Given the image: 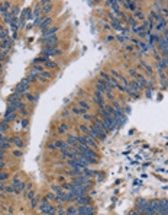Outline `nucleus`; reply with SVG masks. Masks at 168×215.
<instances>
[{
  "label": "nucleus",
  "instance_id": "nucleus-1",
  "mask_svg": "<svg viewBox=\"0 0 168 215\" xmlns=\"http://www.w3.org/2000/svg\"><path fill=\"white\" fill-rule=\"evenodd\" d=\"M22 106H23V103H22V100H20V97L16 96V95H13L12 97L9 99L7 111H9V112H16V111H19Z\"/></svg>",
  "mask_w": 168,
  "mask_h": 215
},
{
  "label": "nucleus",
  "instance_id": "nucleus-2",
  "mask_svg": "<svg viewBox=\"0 0 168 215\" xmlns=\"http://www.w3.org/2000/svg\"><path fill=\"white\" fill-rule=\"evenodd\" d=\"M89 135L90 137H93L94 140H99V141H103L104 138H106V135H107V132H104V131H102L100 128L97 125H93L90 126V132H89Z\"/></svg>",
  "mask_w": 168,
  "mask_h": 215
},
{
  "label": "nucleus",
  "instance_id": "nucleus-3",
  "mask_svg": "<svg viewBox=\"0 0 168 215\" xmlns=\"http://www.w3.org/2000/svg\"><path fill=\"white\" fill-rule=\"evenodd\" d=\"M72 183L80 185V186H84V188L90 189L91 186H93V180H91L90 177H86V176H77V177H74V179H72Z\"/></svg>",
  "mask_w": 168,
  "mask_h": 215
},
{
  "label": "nucleus",
  "instance_id": "nucleus-4",
  "mask_svg": "<svg viewBox=\"0 0 168 215\" xmlns=\"http://www.w3.org/2000/svg\"><path fill=\"white\" fill-rule=\"evenodd\" d=\"M28 89H29V82L25 78V80H22V82H20V83L16 86L15 95L19 96V97H22L23 95H26V93H28Z\"/></svg>",
  "mask_w": 168,
  "mask_h": 215
},
{
  "label": "nucleus",
  "instance_id": "nucleus-5",
  "mask_svg": "<svg viewBox=\"0 0 168 215\" xmlns=\"http://www.w3.org/2000/svg\"><path fill=\"white\" fill-rule=\"evenodd\" d=\"M126 93H129L131 97H138L139 93H141V87H139L136 82L133 80L131 83H128V87H126Z\"/></svg>",
  "mask_w": 168,
  "mask_h": 215
},
{
  "label": "nucleus",
  "instance_id": "nucleus-6",
  "mask_svg": "<svg viewBox=\"0 0 168 215\" xmlns=\"http://www.w3.org/2000/svg\"><path fill=\"white\" fill-rule=\"evenodd\" d=\"M135 206H136V211H138L141 215H144V212L146 211L148 208V201L146 199H138L136 203H135Z\"/></svg>",
  "mask_w": 168,
  "mask_h": 215
},
{
  "label": "nucleus",
  "instance_id": "nucleus-7",
  "mask_svg": "<svg viewBox=\"0 0 168 215\" xmlns=\"http://www.w3.org/2000/svg\"><path fill=\"white\" fill-rule=\"evenodd\" d=\"M94 214H96V211L91 205H89V206L80 205L78 206V215H94Z\"/></svg>",
  "mask_w": 168,
  "mask_h": 215
},
{
  "label": "nucleus",
  "instance_id": "nucleus-8",
  "mask_svg": "<svg viewBox=\"0 0 168 215\" xmlns=\"http://www.w3.org/2000/svg\"><path fill=\"white\" fill-rule=\"evenodd\" d=\"M44 44L47 45V47H54L58 44V38L55 35H49V36H44Z\"/></svg>",
  "mask_w": 168,
  "mask_h": 215
},
{
  "label": "nucleus",
  "instance_id": "nucleus-9",
  "mask_svg": "<svg viewBox=\"0 0 168 215\" xmlns=\"http://www.w3.org/2000/svg\"><path fill=\"white\" fill-rule=\"evenodd\" d=\"M12 186L15 188V191L16 192H22V191H25V183L22 182L20 179H18V177H13V180H12Z\"/></svg>",
  "mask_w": 168,
  "mask_h": 215
},
{
  "label": "nucleus",
  "instance_id": "nucleus-10",
  "mask_svg": "<svg viewBox=\"0 0 168 215\" xmlns=\"http://www.w3.org/2000/svg\"><path fill=\"white\" fill-rule=\"evenodd\" d=\"M67 144H68V145H71V147H77L78 144H80V138H78L77 135L68 134V137H67Z\"/></svg>",
  "mask_w": 168,
  "mask_h": 215
},
{
  "label": "nucleus",
  "instance_id": "nucleus-11",
  "mask_svg": "<svg viewBox=\"0 0 168 215\" xmlns=\"http://www.w3.org/2000/svg\"><path fill=\"white\" fill-rule=\"evenodd\" d=\"M93 102H94V103H96L99 108H104V106H106V97H104V96L94 95V97H93Z\"/></svg>",
  "mask_w": 168,
  "mask_h": 215
},
{
  "label": "nucleus",
  "instance_id": "nucleus-12",
  "mask_svg": "<svg viewBox=\"0 0 168 215\" xmlns=\"http://www.w3.org/2000/svg\"><path fill=\"white\" fill-rule=\"evenodd\" d=\"M58 54H60V49L54 47H45V49H44V57H47V58L49 55H58Z\"/></svg>",
  "mask_w": 168,
  "mask_h": 215
},
{
  "label": "nucleus",
  "instance_id": "nucleus-13",
  "mask_svg": "<svg viewBox=\"0 0 168 215\" xmlns=\"http://www.w3.org/2000/svg\"><path fill=\"white\" fill-rule=\"evenodd\" d=\"M77 103H78V108H80L81 111H84V112H89V111H90V102H89V100H86V99H80Z\"/></svg>",
  "mask_w": 168,
  "mask_h": 215
},
{
  "label": "nucleus",
  "instance_id": "nucleus-14",
  "mask_svg": "<svg viewBox=\"0 0 168 215\" xmlns=\"http://www.w3.org/2000/svg\"><path fill=\"white\" fill-rule=\"evenodd\" d=\"M77 203H80V205H84V206H89V205H91V198L87 196V195H84V196H81L80 199H78ZM80 205H78V206H80Z\"/></svg>",
  "mask_w": 168,
  "mask_h": 215
},
{
  "label": "nucleus",
  "instance_id": "nucleus-15",
  "mask_svg": "<svg viewBox=\"0 0 168 215\" xmlns=\"http://www.w3.org/2000/svg\"><path fill=\"white\" fill-rule=\"evenodd\" d=\"M120 5H125L128 10H136V3L133 2H120Z\"/></svg>",
  "mask_w": 168,
  "mask_h": 215
},
{
  "label": "nucleus",
  "instance_id": "nucleus-16",
  "mask_svg": "<svg viewBox=\"0 0 168 215\" xmlns=\"http://www.w3.org/2000/svg\"><path fill=\"white\" fill-rule=\"evenodd\" d=\"M12 143L18 147V148H23V140L20 137H13L12 138Z\"/></svg>",
  "mask_w": 168,
  "mask_h": 215
},
{
  "label": "nucleus",
  "instance_id": "nucleus-17",
  "mask_svg": "<svg viewBox=\"0 0 168 215\" xmlns=\"http://www.w3.org/2000/svg\"><path fill=\"white\" fill-rule=\"evenodd\" d=\"M57 31H58V28H57V26H52V28H47V29H44L42 32H44V36H49V35H54Z\"/></svg>",
  "mask_w": 168,
  "mask_h": 215
},
{
  "label": "nucleus",
  "instance_id": "nucleus-18",
  "mask_svg": "<svg viewBox=\"0 0 168 215\" xmlns=\"http://www.w3.org/2000/svg\"><path fill=\"white\" fill-rule=\"evenodd\" d=\"M15 118H16V112H9V111H6V115H5V121H6L7 124H9V122H12Z\"/></svg>",
  "mask_w": 168,
  "mask_h": 215
},
{
  "label": "nucleus",
  "instance_id": "nucleus-19",
  "mask_svg": "<svg viewBox=\"0 0 168 215\" xmlns=\"http://www.w3.org/2000/svg\"><path fill=\"white\" fill-rule=\"evenodd\" d=\"M49 25H51V18H44V20L39 24V26L44 31V29H47V28H49Z\"/></svg>",
  "mask_w": 168,
  "mask_h": 215
},
{
  "label": "nucleus",
  "instance_id": "nucleus-20",
  "mask_svg": "<svg viewBox=\"0 0 168 215\" xmlns=\"http://www.w3.org/2000/svg\"><path fill=\"white\" fill-rule=\"evenodd\" d=\"M65 215H78V208H75V206H68V208L65 209Z\"/></svg>",
  "mask_w": 168,
  "mask_h": 215
},
{
  "label": "nucleus",
  "instance_id": "nucleus-21",
  "mask_svg": "<svg viewBox=\"0 0 168 215\" xmlns=\"http://www.w3.org/2000/svg\"><path fill=\"white\" fill-rule=\"evenodd\" d=\"M49 77H51V74H49L48 71H42L41 74L38 76V78H39L41 82H44V83H45V82H48V80H49Z\"/></svg>",
  "mask_w": 168,
  "mask_h": 215
},
{
  "label": "nucleus",
  "instance_id": "nucleus-22",
  "mask_svg": "<svg viewBox=\"0 0 168 215\" xmlns=\"http://www.w3.org/2000/svg\"><path fill=\"white\" fill-rule=\"evenodd\" d=\"M68 128H70V126H68V124H64V122H62L61 125H58L57 131L60 132V134H65V132L68 131Z\"/></svg>",
  "mask_w": 168,
  "mask_h": 215
},
{
  "label": "nucleus",
  "instance_id": "nucleus-23",
  "mask_svg": "<svg viewBox=\"0 0 168 215\" xmlns=\"http://www.w3.org/2000/svg\"><path fill=\"white\" fill-rule=\"evenodd\" d=\"M26 100L29 102V103H32V105H35L36 103V100H38V96H35V95H30V93H26Z\"/></svg>",
  "mask_w": 168,
  "mask_h": 215
},
{
  "label": "nucleus",
  "instance_id": "nucleus-24",
  "mask_svg": "<svg viewBox=\"0 0 168 215\" xmlns=\"http://www.w3.org/2000/svg\"><path fill=\"white\" fill-rule=\"evenodd\" d=\"M167 26V20L165 19H162V20H159L158 24H156V26H155V29L156 31H164V28Z\"/></svg>",
  "mask_w": 168,
  "mask_h": 215
},
{
  "label": "nucleus",
  "instance_id": "nucleus-25",
  "mask_svg": "<svg viewBox=\"0 0 168 215\" xmlns=\"http://www.w3.org/2000/svg\"><path fill=\"white\" fill-rule=\"evenodd\" d=\"M112 25H113V28L114 29H117V31H123V28H122V25H120V22L117 20L116 18L112 19Z\"/></svg>",
  "mask_w": 168,
  "mask_h": 215
},
{
  "label": "nucleus",
  "instance_id": "nucleus-26",
  "mask_svg": "<svg viewBox=\"0 0 168 215\" xmlns=\"http://www.w3.org/2000/svg\"><path fill=\"white\" fill-rule=\"evenodd\" d=\"M9 147H10V143L7 141L6 138H3V140L0 141V148H2V150H7Z\"/></svg>",
  "mask_w": 168,
  "mask_h": 215
},
{
  "label": "nucleus",
  "instance_id": "nucleus-27",
  "mask_svg": "<svg viewBox=\"0 0 168 215\" xmlns=\"http://www.w3.org/2000/svg\"><path fill=\"white\" fill-rule=\"evenodd\" d=\"M83 116H84V119L86 121H94L97 118L96 115H90L89 112H86V114H83Z\"/></svg>",
  "mask_w": 168,
  "mask_h": 215
},
{
  "label": "nucleus",
  "instance_id": "nucleus-28",
  "mask_svg": "<svg viewBox=\"0 0 168 215\" xmlns=\"http://www.w3.org/2000/svg\"><path fill=\"white\" fill-rule=\"evenodd\" d=\"M83 114H86V112L81 111L80 108H72L71 109V115H83Z\"/></svg>",
  "mask_w": 168,
  "mask_h": 215
},
{
  "label": "nucleus",
  "instance_id": "nucleus-29",
  "mask_svg": "<svg viewBox=\"0 0 168 215\" xmlns=\"http://www.w3.org/2000/svg\"><path fill=\"white\" fill-rule=\"evenodd\" d=\"M80 131L84 132V135H89V132H90V126H87V125H80Z\"/></svg>",
  "mask_w": 168,
  "mask_h": 215
},
{
  "label": "nucleus",
  "instance_id": "nucleus-30",
  "mask_svg": "<svg viewBox=\"0 0 168 215\" xmlns=\"http://www.w3.org/2000/svg\"><path fill=\"white\" fill-rule=\"evenodd\" d=\"M6 129H7V122H6V121H5V119H3V121H2V122H0V132H2V131L5 132V131H6Z\"/></svg>",
  "mask_w": 168,
  "mask_h": 215
},
{
  "label": "nucleus",
  "instance_id": "nucleus-31",
  "mask_svg": "<svg viewBox=\"0 0 168 215\" xmlns=\"http://www.w3.org/2000/svg\"><path fill=\"white\" fill-rule=\"evenodd\" d=\"M141 67H144V68H145V71L148 73V74H151V71H152V70H151V67L148 66V64H146L145 61H142V63H141Z\"/></svg>",
  "mask_w": 168,
  "mask_h": 215
},
{
  "label": "nucleus",
  "instance_id": "nucleus-32",
  "mask_svg": "<svg viewBox=\"0 0 168 215\" xmlns=\"http://www.w3.org/2000/svg\"><path fill=\"white\" fill-rule=\"evenodd\" d=\"M57 215H65V209H64V206H62V205H60V206H58Z\"/></svg>",
  "mask_w": 168,
  "mask_h": 215
},
{
  "label": "nucleus",
  "instance_id": "nucleus-33",
  "mask_svg": "<svg viewBox=\"0 0 168 215\" xmlns=\"http://www.w3.org/2000/svg\"><path fill=\"white\" fill-rule=\"evenodd\" d=\"M6 179H7V174L6 173H2V172H0V182H5Z\"/></svg>",
  "mask_w": 168,
  "mask_h": 215
},
{
  "label": "nucleus",
  "instance_id": "nucleus-34",
  "mask_svg": "<svg viewBox=\"0 0 168 215\" xmlns=\"http://www.w3.org/2000/svg\"><path fill=\"white\" fill-rule=\"evenodd\" d=\"M5 36H6V31L3 29V28H0V38H2V41H3Z\"/></svg>",
  "mask_w": 168,
  "mask_h": 215
},
{
  "label": "nucleus",
  "instance_id": "nucleus-35",
  "mask_svg": "<svg viewBox=\"0 0 168 215\" xmlns=\"http://www.w3.org/2000/svg\"><path fill=\"white\" fill-rule=\"evenodd\" d=\"M13 155H15V157H20V155H22V151H20V150H16V151H13Z\"/></svg>",
  "mask_w": 168,
  "mask_h": 215
},
{
  "label": "nucleus",
  "instance_id": "nucleus-36",
  "mask_svg": "<svg viewBox=\"0 0 168 215\" xmlns=\"http://www.w3.org/2000/svg\"><path fill=\"white\" fill-rule=\"evenodd\" d=\"M19 111H20V114L23 115V116H25V115H28V111L25 109V106H22V108H20V109H19Z\"/></svg>",
  "mask_w": 168,
  "mask_h": 215
},
{
  "label": "nucleus",
  "instance_id": "nucleus-37",
  "mask_svg": "<svg viewBox=\"0 0 168 215\" xmlns=\"http://www.w3.org/2000/svg\"><path fill=\"white\" fill-rule=\"evenodd\" d=\"M6 189V185H5V182H0V192H3Z\"/></svg>",
  "mask_w": 168,
  "mask_h": 215
},
{
  "label": "nucleus",
  "instance_id": "nucleus-38",
  "mask_svg": "<svg viewBox=\"0 0 168 215\" xmlns=\"http://www.w3.org/2000/svg\"><path fill=\"white\" fill-rule=\"evenodd\" d=\"M70 115H71V111H65V112H62V116H64V118L70 116Z\"/></svg>",
  "mask_w": 168,
  "mask_h": 215
},
{
  "label": "nucleus",
  "instance_id": "nucleus-39",
  "mask_svg": "<svg viewBox=\"0 0 168 215\" xmlns=\"http://www.w3.org/2000/svg\"><path fill=\"white\" fill-rule=\"evenodd\" d=\"M48 148L49 150H57L55 148V144H48Z\"/></svg>",
  "mask_w": 168,
  "mask_h": 215
},
{
  "label": "nucleus",
  "instance_id": "nucleus-40",
  "mask_svg": "<svg viewBox=\"0 0 168 215\" xmlns=\"http://www.w3.org/2000/svg\"><path fill=\"white\" fill-rule=\"evenodd\" d=\"M129 215H141L138 212V211H131V212H129Z\"/></svg>",
  "mask_w": 168,
  "mask_h": 215
},
{
  "label": "nucleus",
  "instance_id": "nucleus-41",
  "mask_svg": "<svg viewBox=\"0 0 168 215\" xmlns=\"http://www.w3.org/2000/svg\"><path fill=\"white\" fill-rule=\"evenodd\" d=\"M0 161H3V150L0 148Z\"/></svg>",
  "mask_w": 168,
  "mask_h": 215
},
{
  "label": "nucleus",
  "instance_id": "nucleus-42",
  "mask_svg": "<svg viewBox=\"0 0 168 215\" xmlns=\"http://www.w3.org/2000/svg\"><path fill=\"white\" fill-rule=\"evenodd\" d=\"M0 193H2V192H0Z\"/></svg>",
  "mask_w": 168,
  "mask_h": 215
}]
</instances>
